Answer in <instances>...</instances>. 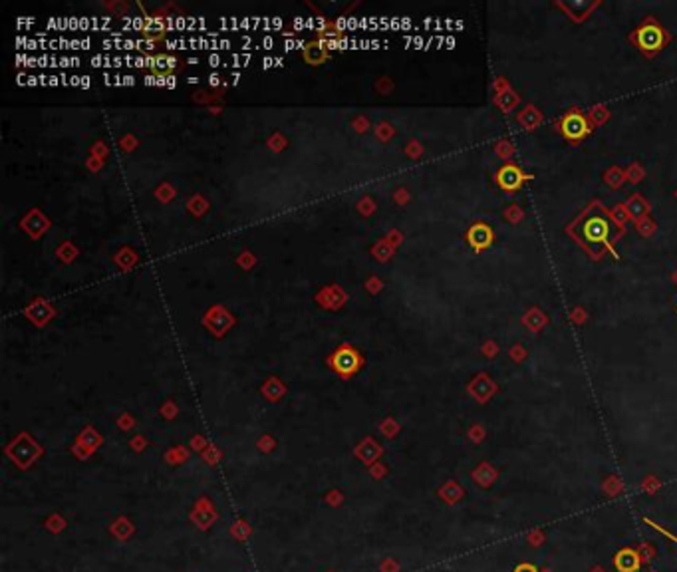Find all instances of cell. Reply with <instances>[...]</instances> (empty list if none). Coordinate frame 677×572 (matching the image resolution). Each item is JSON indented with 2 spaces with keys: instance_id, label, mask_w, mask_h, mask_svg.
<instances>
[]
</instances>
